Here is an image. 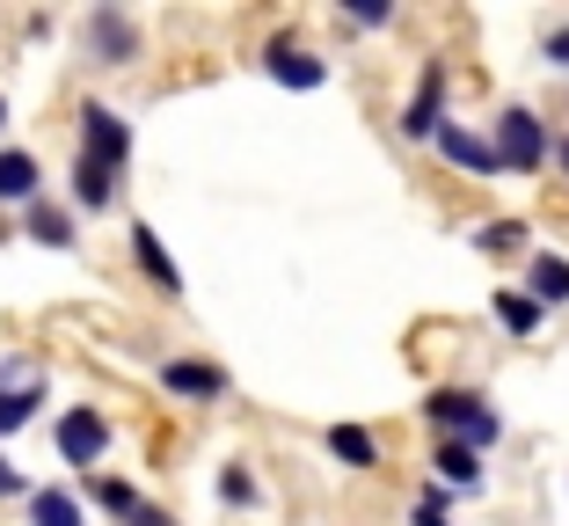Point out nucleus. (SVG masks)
Returning a JSON list of instances; mask_svg holds the SVG:
<instances>
[{
    "label": "nucleus",
    "mask_w": 569,
    "mask_h": 526,
    "mask_svg": "<svg viewBox=\"0 0 569 526\" xmlns=\"http://www.w3.org/2000/svg\"><path fill=\"white\" fill-rule=\"evenodd\" d=\"M423 417H431L438 439H460L468 454H482V446L503 439V417L475 388H431V395H423Z\"/></svg>",
    "instance_id": "nucleus-1"
},
{
    "label": "nucleus",
    "mask_w": 569,
    "mask_h": 526,
    "mask_svg": "<svg viewBox=\"0 0 569 526\" xmlns=\"http://www.w3.org/2000/svg\"><path fill=\"white\" fill-rule=\"evenodd\" d=\"M73 139H81V161H96V169H110L124 183V161H132V125L118 118V110H110V102H96L88 96L81 110H73Z\"/></svg>",
    "instance_id": "nucleus-2"
},
{
    "label": "nucleus",
    "mask_w": 569,
    "mask_h": 526,
    "mask_svg": "<svg viewBox=\"0 0 569 526\" xmlns=\"http://www.w3.org/2000/svg\"><path fill=\"white\" fill-rule=\"evenodd\" d=\"M110 417H102L96 403H73V409H59V425H51V454L67 460V468H81V476H96L102 468V454H110Z\"/></svg>",
    "instance_id": "nucleus-3"
},
{
    "label": "nucleus",
    "mask_w": 569,
    "mask_h": 526,
    "mask_svg": "<svg viewBox=\"0 0 569 526\" xmlns=\"http://www.w3.org/2000/svg\"><path fill=\"white\" fill-rule=\"evenodd\" d=\"M44 403H51L44 366H37V358H22V351H8V358H0V439H16V431L30 425Z\"/></svg>",
    "instance_id": "nucleus-4"
},
{
    "label": "nucleus",
    "mask_w": 569,
    "mask_h": 526,
    "mask_svg": "<svg viewBox=\"0 0 569 526\" xmlns=\"http://www.w3.org/2000/svg\"><path fill=\"white\" fill-rule=\"evenodd\" d=\"M489 153H497V169L533 176L540 161H548V125H540L526 102H511V110H497V139H489Z\"/></svg>",
    "instance_id": "nucleus-5"
},
{
    "label": "nucleus",
    "mask_w": 569,
    "mask_h": 526,
    "mask_svg": "<svg viewBox=\"0 0 569 526\" xmlns=\"http://www.w3.org/2000/svg\"><path fill=\"white\" fill-rule=\"evenodd\" d=\"M81 51L88 67H132L139 59V22L124 8H88L81 16Z\"/></svg>",
    "instance_id": "nucleus-6"
},
{
    "label": "nucleus",
    "mask_w": 569,
    "mask_h": 526,
    "mask_svg": "<svg viewBox=\"0 0 569 526\" xmlns=\"http://www.w3.org/2000/svg\"><path fill=\"white\" fill-rule=\"evenodd\" d=\"M263 73L278 88H292V96H307V88L329 81V59H321V51H307V44H292V37H270V44H263Z\"/></svg>",
    "instance_id": "nucleus-7"
},
{
    "label": "nucleus",
    "mask_w": 569,
    "mask_h": 526,
    "mask_svg": "<svg viewBox=\"0 0 569 526\" xmlns=\"http://www.w3.org/2000/svg\"><path fill=\"white\" fill-rule=\"evenodd\" d=\"M161 388L176 403H219L227 395V374H219L212 358H161Z\"/></svg>",
    "instance_id": "nucleus-8"
},
{
    "label": "nucleus",
    "mask_w": 569,
    "mask_h": 526,
    "mask_svg": "<svg viewBox=\"0 0 569 526\" xmlns=\"http://www.w3.org/2000/svg\"><path fill=\"white\" fill-rule=\"evenodd\" d=\"M438 125H446V67H423L417 73V96H409V110H402V139H431Z\"/></svg>",
    "instance_id": "nucleus-9"
},
{
    "label": "nucleus",
    "mask_w": 569,
    "mask_h": 526,
    "mask_svg": "<svg viewBox=\"0 0 569 526\" xmlns=\"http://www.w3.org/2000/svg\"><path fill=\"white\" fill-rule=\"evenodd\" d=\"M44 198V161L30 147H0V205H37Z\"/></svg>",
    "instance_id": "nucleus-10"
},
{
    "label": "nucleus",
    "mask_w": 569,
    "mask_h": 526,
    "mask_svg": "<svg viewBox=\"0 0 569 526\" xmlns=\"http://www.w3.org/2000/svg\"><path fill=\"white\" fill-rule=\"evenodd\" d=\"M118 176L110 169H96V161H81V153H73L67 161V198H73V212H88V220H96V212H110V205H118Z\"/></svg>",
    "instance_id": "nucleus-11"
},
{
    "label": "nucleus",
    "mask_w": 569,
    "mask_h": 526,
    "mask_svg": "<svg viewBox=\"0 0 569 526\" xmlns=\"http://www.w3.org/2000/svg\"><path fill=\"white\" fill-rule=\"evenodd\" d=\"M132 264L153 278V292H161V300H183V271H176V256L161 249V235H153L147 220L132 227Z\"/></svg>",
    "instance_id": "nucleus-12"
},
{
    "label": "nucleus",
    "mask_w": 569,
    "mask_h": 526,
    "mask_svg": "<svg viewBox=\"0 0 569 526\" xmlns=\"http://www.w3.org/2000/svg\"><path fill=\"white\" fill-rule=\"evenodd\" d=\"M22 235H30L37 249H73V241H81V227H73V205L37 198V205H22Z\"/></svg>",
    "instance_id": "nucleus-13"
},
{
    "label": "nucleus",
    "mask_w": 569,
    "mask_h": 526,
    "mask_svg": "<svg viewBox=\"0 0 569 526\" xmlns=\"http://www.w3.org/2000/svg\"><path fill=\"white\" fill-rule=\"evenodd\" d=\"M438 153H446V161H460V169L468 176H497V153H489V139H475L468 125H438Z\"/></svg>",
    "instance_id": "nucleus-14"
},
{
    "label": "nucleus",
    "mask_w": 569,
    "mask_h": 526,
    "mask_svg": "<svg viewBox=\"0 0 569 526\" xmlns=\"http://www.w3.org/2000/svg\"><path fill=\"white\" fill-rule=\"evenodd\" d=\"M22 505H30V526H88V512H81V490H59V483L30 490Z\"/></svg>",
    "instance_id": "nucleus-15"
},
{
    "label": "nucleus",
    "mask_w": 569,
    "mask_h": 526,
    "mask_svg": "<svg viewBox=\"0 0 569 526\" xmlns=\"http://www.w3.org/2000/svg\"><path fill=\"white\" fill-rule=\"evenodd\" d=\"M526 300H533L540 315L569 300V264H562V256H533V271H526Z\"/></svg>",
    "instance_id": "nucleus-16"
},
{
    "label": "nucleus",
    "mask_w": 569,
    "mask_h": 526,
    "mask_svg": "<svg viewBox=\"0 0 569 526\" xmlns=\"http://www.w3.org/2000/svg\"><path fill=\"white\" fill-rule=\"evenodd\" d=\"M81 490H88V505H96V512H110V519H132V512L139 505H147V497H139L132 490V483H124V476H81Z\"/></svg>",
    "instance_id": "nucleus-17"
},
{
    "label": "nucleus",
    "mask_w": 569,
    "mask_h": 526,
    "mask_svg": "<svg viewBox=\"0 0 569 526\" xmlns=\"http://www.w3.org/2000/svg\"><path fill=\"white\" fill-rule=\"evenodd\" d=\"M321 446H329L343 468H380V446H372V431H358V425H329Z\"/></svg>",
    "instance_id": "nucleus-18"
},
{
    "label": "nucleus",
    "mask_w": 569,
    "mask_h": 526,
    "mask_svg": "<svg viewBox=\"0 0 569 526\" xmlns=\"http://www.w3.org/2000/svg\"><path fill=\"white\" fill-rule=\"evenodd\" d=\"M431 468H438V476L452 483V490H475V483H482V468H475V454H468V446H460V439H438Z\"/></svg>",
    "instance_id": "nucleus-19"
},
{
    "label": "nucleus",
    "mask_w": 569,
    "mask_h": 526,
    "mask_svg": "<svg viewBox=\"0 0 569 526\" xmlns=\"http://www.w3.org/2000/svg\"><path fill=\"white\" fill-rule=\"evenodd\" d=\"M219 505H234V512H256V505H263V490H256V476L241 468V460H227V468H219Z\"/></svg>",
    "instance_id": "nucleus-20"
},
{
    "label": "nucleus",
    "mask_w": 569,
    "mask_h": 526,
    "mask_svg": "<svg viewBox=\"0 0 569 526\" xmlns=\"http://www.w3.org/2000/svg\"><path fill=\"white\" fill-rule=\"evenodd\" d=\"M475 249H482V256H519L526 249V220H489V227H475Z\"/></svg>",
    "instance_id": "nucleus-21"
},
{
    "label": "nucleus",
    "mask_w": 569,
    "mask_h": 526,
    "mask_svg": "<svg viewBox=\"0 0 569 526\" xmlns=\"http://www.w3.org/2000/svg\"><path fill=\"white\" fill-rule=\"evenodd\" d=\"M489 307H497V322L511 329V337H533V329H540V307L526 300V292H497Z\"/></svg>",
    "instance_id": "nucleus-22"
},
{
    "label": "nucleus",
    "mask_w": 569,
    "mask_h": 526,
    "mask_svg": "<svg viewBox=\"0 0 569 526\" xmlns=\"http://www.w3.org/2000/svg\"><path fill=\"white\" fill-rule=\"evenodd\" d=\"M409 526H452L446 519V483H431V490H423V505H417V519Z\"/></svg>",
    "instance_id": "nucleus-23"
},
{
    "label": "nucleus",
    "mask_w": 569,
    "mask_h": 526,
    "mask_svg": "<svg viewBox=\"0 0 569 526\" xmlns=\"http://www.w3.org/2000/svg\"><path fill=\"white\" fill-rule=\"evenodd\" d=\"M343 16H351L358 30H387V22H395V8H387V0H358V8H343Z\"/></svg>",
    "instance_id": "nucleus-24"
},
{
    "label": "nucleus",
    "mask_w": 569,
    "mask_h": 526,
    "mask_svg": "<svg viewBox=\"0 0 569 526\" xmlns=\"http://www.w3.org/2000/svg\"><path fill=\"white\" fill-rule=\"evenodd\" d=\"M0 497H30V476L8 460V446H0Z\"/></svg>",
    "instance_id": "nucleus-25"
},
{
    "label": "nucleus",
    "mask_w": 569,
    "mask_h": 526,
    "mask_svg": "<svg viewBox=\"0 0 569 526\" xmlns=\"http://www.w3.org/2000/svg\"><path fill=\"white\" fill-rule=\"evenodd\" d=\"M124 526H176V519H168L161 505H139V512H132V519H124Z\"/></svg>",
    "instance_id": "nucleus-26"
},
{
    "label": "nucleus",
    "mask_w": 569,
    "mask_h": 526,
    "mask_svg": "<svg viewBox=\"0 0 569 526\" xmlns=\"http://www.w3.org/2000/svg\"><path fill=\"white\" fill-rule=\"evenodd\" d=\"M548 67H569V30H555V37H548Z\"/></svg>",
    "instance_id": "nucleus-27"
},
{
    "label": "nucleus",
    "mask_w": 569,
    "mask_h": 526,
    "mask_svg": "<svg viewBox=\"0 0 569 526\" xmlns=\"http://www.w3.org/2000/svg\"><path fill=\"white\" fill-rule=\"evenodd\" d=\"M555 161H562V176H569V139H555Z\"/></svg>",
    "instance_id": "nucleus-28"
},
{
    "label": "nucleus",
    "mask_w": 569,
    "mask_h": 526,
    "mask_svg": "<svg viewBox=\"0 0 569 526\" xmlns=\"http://www.w3.org/2000/svg\"><path fill=\"white\" fill-rule=\"evenodd\" d=\"M0 132H8V96H0Z\"/></svg>",
    "instance_id": "nucleus-29"
},
{
    "label": "nucleus",
    "mask_w": 569,
    "mask_h": 526,
    "mask_svg": "<svg viewBox=\"0 0 569 526\" xmlns=\"http://www.w3.org/2000/svg\"><path fill=\"white\" fill-rule=\"evenodd\" d=\"M0 241H8V220H0Z\"/></svg>",
    "instance_id": "nucleus-30"
}]
</instances>
